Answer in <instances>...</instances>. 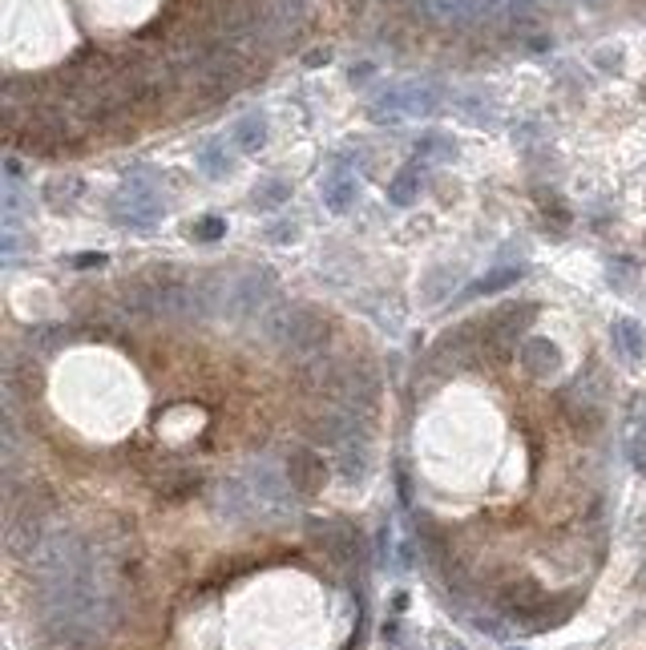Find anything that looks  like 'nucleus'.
Here are the masks:
<instances>
[{"label":"nucleus","mask_w":646,"mask_h":650,"mask_svg":"<svg viewBox=\"0 0 646 650\" xmlns=\"http://www.w3.org/2000/svg\"><path fill=\"white\" fill-rule=\"evenodd\" d=\"M198 291L206 303V319H231V323L263 319L267 307L275 303V271L243 267L231 275H206L198 279Z\"/></svg>","instance_id":"f257e3e1"},{"label":"nucleus","mask_w":646,"mask_h":650,"mask_svg":"<svg viewBox=\"0 0 646 650\" xmlns=\"http://www.w3.org/2000/svg\"><path fill=\"white\" fill-rule=\"evenodd\" d=\"M259 323H263V336L275 348H283L287 356H295V360L319 356L323 344H328V336H332L323 311H315L307 303H271Z\"/></svg>","instance_id":"f03ea898"},{"label":"nucleus","mask_w":646,"mask_h":650,"mask_svg":"<svg viewBox=\"0 0 646 650\" xmlns=\"http://www.w3.org/2000/svg\"><path fill=\"white\" fill-rule=\"evenodd\" d=\"M162 214H166L162 194H158V186H154L150 178H142V174L126 178V182L114 190V198H110V219L122 223V227H134V231L154 227Z\"/></svg>","instance_id":"7ed1b4c3"},{"label":"nucleus","mask_w":646,"mask_h":650,"mask_svg":"<svg viewBox=\"0 0 646 650\" xmlns=\"http://www.w3.org/2000/svg\"><path fill=\"white\" fill-rule=\"evenodd\" d=\"M441 110V85L433 81H408L392 85L372 101V118L376 122H404V118H428Z\"/></svg>","instance_id":"20e7f679"},{"label":"nucleus","mask_w":646,"mask_h":650,"mask_svg":"<svg viewBox=\"0 0 646 650\" xmlns=\"http://www.w3.org/2000/svg\"><path fill=\"white\" fill-rule=\"evenodd\" d=\"M247 485L255 497V517H287L291 513V481L287 473H279L271 461H251L247 465Z\"/></svg>","instance_id":"39448f33"},{"label":"nucleus","mask_w":646,"mask_h":650,"mask_svg":"<svg viewBox=\"0 0 646 650\" xmlns=\"http://www.w3.org/2000/svg\"><path fill=\"white\" fill-rule=\"evenodd\" d=\"M311 529L319 533V546H323L328 558H336L340 566H364L368 550H364V537H360L356 525H348V521H315Z\"/></svg>","instance_id":"423d86ee"},{"label":"nucleus","mask_w":646,"mask_h":650,"mask_svg":"<svg viewBox=\"0 0 646 650\" xmlns=\"http://www.w3.org/2000/svg\"><path fill=\"white\" fill-rule=\"evenodd\" d=\"M533 323V307H501L493 311L485 323H481V348H493V352H505L521 340V332Z\"/></svg>","instance_id":"0eeeda50"},{"label":"nucleus","mask_w":646,"mask_h":650,"mask_svg":"<svg viewBox=\"0 0 646 650\" xmlns=\"http://www.w3.org/2000/svg\"><path fill=\"white\" fill-rule=\"evenodd\" d=\"M287 481L299 497H315L323 485H328V465L315 449H295L287 457Z\"/></svg>","instance_id":"6e6552de"},{"label":"nucleus","mask_w":646,"mask_h":650,"mask_svg":"<svg viewBox=\"0 0 646 650\" xmlns=\"http://www.w3.org/2000/svg\"><path fill=\"white\" fill-rule=\"evenodd\" d=\"M521 368L529 376H537V380H550L562 368L558 344H550V340H529V344H521Z\"/></svg>","instance_id":"1a4fd4ad"},{"label":"nucleus","mask_w":646,"mask_h":650,"mask_svg":"<svg viewBox=\"0 0 646 650\" xmlns=\"http://www.w3.org/2000/svg\"><path fill=\"white\" fill-rule=\"evenodd\" d=\"M481 5L485 0H424V9L441 25H473L481 21Z\"/></svg>","instance_id":"9d476101"},{"label":"nucleus","mask_w":646,"mask_h":650,"mask_svg":"<svg viewBox=\"0 0 646 650\" xmlns=\"http://www.w3.org/2000/svg\"><path fill=\"white\" fill-rule=\"evenodd\" d=\"M356 174H348V170H336V174H328L323 178V206H328L332 214H348L352 210V202H356Z\"/></svg>","instance_id":"9b49d317"},{"label":"nucleus","mask_w":646,"mask_h":650,"mask_svg":"<svg viewBox=\"0 0 646 650\" xmlns=\"http://www.w3.org/2000/svg\"><path fill=\"white\" fill-rule=\"evenodd\" d=\"M336 469H340V477L348 485L364 481V473H368V437H356V441L340 445L336 449Z\"/></svg>","instance_id":"f8f14e48"},{"label":"nucleus","mask_w":646,"mask_h":650,"mask_svg":"<svg viewBox=\"0 0 646 650\" xmlns=\"http://www.w3.org/2000/svg\"><path fill=\"white\" fill-rule=\"evenodd\" d=\"M610 340H614V348H618V356L626 364H638L642 352H646V336H642V328H638L634 319H618L614 328H610Z\"/></svg>","instance_id":"ddd939ff"},{"label":"nucleus","mask_w":646,"mask_h":650,"mask_svg":"<svg viewBox=\"0 0 646 650\" xmlns=\"http://www.w3.org/2000/svg\"><path fill=\"white\" fill-rule=\"evenodd\" d=\"M231 138H235V146L247 150V154L263 150V142H267V118H263V114H247V118H239L235 130H231Z\"/></svg>","instance_id":"4468645a"},{"label":"nucleus","mask_w":646,"mask_h":650,"mask_svg":"<svg viewBox=\"0 0 646 650\" xmlns=\"http://www.w3.org/2000/svg\"><path fill=\"white\" fill-rule=\"evenodd\" d=\"M537 9V0H485L481 21H521Z\"/></svg>","instance_id":"2eb2a0df"},{"label":"nucleus","mask_w":646,"mask_h":650,"mask_svg":"<svg viewBox=\"0 0 646 650\" xmlns=\"http://www.w3.org/2000/svg\"><path fill=\"white\" fill-rule=\"evenodd\" d=\"M416 194H420V170H416V166H404V170L388 182V202H392V206H412Z\"/></svg>","instance_id":"dca6fc26"},{"label":"nucleus","mask_w":646,"mask_h":650,"mask_svg":"<svg viewBox=\"0 0 646 650\" xmlns=\"http://www.w3.org/2000/svg\"><path fill=\"white\" fill-rule=\"evenodd\" d=\"M77 198H81V178H53V182L45 186V202H49L53 210L73 206Z\"/></svg>","instance_id":"f3484780"},{"label":"nucleus","mask_w":646,"mask_h":650,"mask_svg":"<svg viewBox=\"0 0 646 650\" xmlns=\"http://www.w3.org/2000/svg\"><path fill=\"white\" fill-rule=\"evenodd\" d=\"M521 279V271L517 267H501V271H489L481 283H473L469 291H465V299H477V295H493V291H505L509 283H517Z\"/></svg>","instance_id":"a211bd4d"},{"label":"nucleus","mask_w":646,"mask_h":650,"mask_svg":"<svg viewBox=\"0 0 646 650\" xmlns=\"http://www.w3.org/2000/svg\"><path fill=\"white\" fill-rule=\"evenodd\" d=\"M198 166H202L210 178H227V174H231V158H227V150H223L219 142L202 146V154H198Z\"/></svg>","instance_id":"6ab92c4d"},{"label":"nucleus","mask_w":646,"mask_h":650,"mask_svg":"<svg viewBox=\"0 0 646 650\" xmlns=\"http://www.w3.org/2000/svg\"><path fill=\"white\" fill-rule=\"evenodd\" d=\"M291 198V186L287 182H263L255 194H251V202L259 206V210H275V206H283Z\"/></svg>","instance_id":"aec40b11"},{"label":"nucleus","mask_w":646,"mask_h":650,"mask_svg":"<svg viewBox=\"0 0 646 650\" xmlns=\"http://www.w3.org/2000/svg\"><path fill=\"white\" fill-rule=\"evenodd\" d=\"M227 235V219H219V214H206V219H198L190 227V239L194 243H214V239H223Z\"/></svg>","instance_id":"412c9836"},{"label":"nucleus","mask_w":646,"mask_h":650,"mask_svg":"<svg viewBox=\"0 0 646 650\" xmlns=\"http://www.w3.org/2000/svg\"><path fill=\"white\" fill-rule=\"evenodd\" d=\"M198 473H190V469H182V473H170L162 485H158V493H166V497H186V493H194L198 489Z\"/></svg>","instance_id":"4be33fe9"},{"label":"nucleus","mask_w":646,"mask_h":650,"mask_svg":"<svg viewBox=\"0 0 646 650\" xmlns=\"http://www.w3.org/2000/svg\"><path fill=\"white\" fill-rule=\"evenodd\" d=\"M626 457L638 473H646V437L642 432H630V441H626Z\"/></svg>","instance_id":"5701e85b"},{"label":"nucleus","mask_w":646,"mask_h":650,"mask_svg":"<svg viewBox=\"0 0 646 650\" xmlns=\"http://www.w3.org/2000/svg\"><path fill=\"white\" fill-rule=\"evenodd\" d=\"M420 154H433V158H449L453 154V146L441 138V134H428V138H420V146H416Z\"/></svg>","instance_id":"b1692460"},{"label":"nucleus","mask_w":646,"mask_h":650,"mask_svg":"<svg viewBox=\"0 0 646 650\" xmlns=\"http://www.w3.org/2000/svg\"><path fill=\"white\" fill-rule=\"evenodd\" d=\"M328 57H332V53H328V49H315V53H311V57H307V65H323V61H328Z\"/></svg>","instance_id":"393cba45"},{"label":"nucleus","mask_w":646,"mask_h":650,"mask_svg":"<svg viewBox=\"0 0 646 650\" xmlns=\"http://www.w3.org/2000/svg\"><path fill=\"white\" fill-rule=\"evenodd\" d=\"M642 97H646V85H642Z\"/></svg>","instance_id":"a878e982"},{"label":"nucleus","mask_w":646,"mask_h":650,"mask_svg":"<svg viewBox=\"0 0 646 650\" xmlns=\"http://www.w3.org/2000/svg\"><path fill=\"white\" fill-rule=\"evenodd\" d=\"M513 650H517V646H513Z\"/></svg>","instance_id":"bb28decb"}]
</instances>
